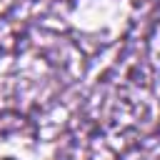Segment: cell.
I'll return each mask as SVG.
<instances>
[{"label":"cell","mask_w":160,"mask_h":160,"mask_svg":"<svg viewBox=\"0 0 160 160\" xmlns=\"http://www.w3.org/2000/svg\"><path fill=\"white\" fill-rule=\"evenodd\" d=\"M5 160H12V158H5Z\"/></svg>","instance_id":"obj_1"}]
</instances>
